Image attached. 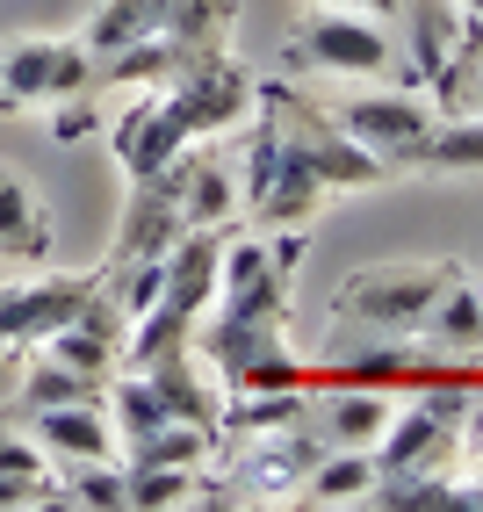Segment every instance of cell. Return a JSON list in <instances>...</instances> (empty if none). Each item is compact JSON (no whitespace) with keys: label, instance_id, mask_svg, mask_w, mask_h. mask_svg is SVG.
Instances as JSON below:
<instances>
[{"label":"cell","instance_id":"cell-30","mask_svg":"<svg viewBox=\"0 0 483 512\" xmlns=\"http://www.w3.org/2000/svg\"><path fill=\"white\" fill-rule=\"evenodd\" d=\"M116 267H123L116 311H123V325H130L137 311H152V303L166 296V253H137V260H116Z\"/></svg>","mask_w":483,"mask_h":512},{"label":"cell","instance_id":"cell-16","mask_svg":"<svg viewBox=\"0 0 483 512\" xmlns=\"http://www.w3.org/2000/svg\"><path fill=\"white\" fill-rule=\"evenodd\" d=\"M0 253L22 260V267L51 260V210L15 166H0Z\"/></svg>","mask_w":483,"mask_h":512},{"label":"cell","instance_id":"cell-15","mask_svg":"<svg viewBox=\"0 0 483 512\" xmlns=\"http://www.w3.org/2000/svg\"><path fill=\"white\" fill-rule=\"evenodd\" d=\"M390 390H361V383H332L325 390V412L310 419L325 433V448H375L383 440V426H390Z\"/></svg>","mask_w":483,"mask_h":512},{"label":"cell","instance_id":"cell-5","mask_svg":"<svg viewBox=\"0 0 483 512\" xmlns=\"http://www.w3.org/2000/svg\"><path fill=\"white\" fill-rule=\"evenodd\" d=\"M289 58L318 65V73H339V80H375V73H390V37L354 15V0H332V8L296 22Z\"/></svg>","mask_w":483,"mask_h":512},{"label":"cell","instance_id":"cell-21","mask_svg":"<svg viewBox=\"0 0 483 512\" xmlns=\"http://www.w3.org/2000/svg\"><path fill=\"white\" fill-rule=\"evenodd\" d=\"M174 354H195V318L174 311V303H152V311H137L123 325V361L130 368H159Z\"/></svg>","mask_w":483,"mask_h":512},{"label":"cell","instance_id":"cell-22","mask_svg":"<svg viewBox=\"0 0 483 512\" xmlns=\"http://www.w3.org/2000/svg\"><path fill=\"white\" fill-rule=\"evenodd\" d=\"M375 491V448H325L303 476V505H354Z\"/></svg>","mask_w":483,"mask_h":512},{"label":"cell","instance_id":"cell-18","mask_svg":"<svg viewBox=\"0 0 483 512\" xmlns=\"http://www.w3.org/2000/svg\"><path fill=\"white\" fill-rule=\"evenodd\" d=\"M419 339L433 354H483V296L469 289V275L455 267V275H447V289H440V303L426 311V325H419Z\"/></svg>","mask_w":483,"mask_h":512},{"label":"cell","instance_id":"cell-32","mask_svg":"<svg viewBox=\"0 0 483 512\" xmlns=\"http://www.w3.org/2000/svg\"><path fill=\"white\" fill-rule=\"evenodd\" d=\"M87 130H94V101H87V94L51 101V138H58V145H80Z\"/></svg>","mask_w":483,"mask_h":512},{"label":"cell","instance_id":"cell-29","mask_svg":"<svg viewBox=\"0 0 483 512\" xmlns=\"http://www.w3.org/2000/svg\"><path fill=\"white\" fill-rule=\"evenodd\" d=\"M123 498H130L137 512H159V505H188V498H195V469L123 462Z\"/></svg>","mask_w":483,"mask_h":512},{"label":"cell","instance_id":"cell-13","mask_svg":"<svg viewBox=\"0 0 483 512\" xmlns=\"http://www.w3.org/2000/svg\"><path fill=\"white\" fill-rule=\"evenodd\" d=\"M174 188H181V217H188V231H224L231 210H238V181H231V166L210 159V152H195V145L174 159Z\"/></svg>","mask_w":483,"mask_h":512},{"label":"cell","instance_id":"cell-14","mask_svg":"<svg viewBox=\"0 0 483 512\" xmlns=\"http://www.w3.org/2000/svg\"><path fill=\"white\" fill-rule=\"evenodd\" d=\"M447 448H455V426H440L433 412H419V404H397L383 440H375V476H390V469H440Z\"/></svg>","mask_w":483,"mask_h":512},{"label":"cell","instance_id":"cell-24","mask_svg":"<svg viewBox=\"0 0 483 512\" xmlns=\"http://www.w3.org/2000/svg\"><path fill=\"white\" fill-rule=\"evenodd\" d=\"M159 29H166V0H101L80 44H87L94 58H109V51L137 44V37H159Z\"/></svg>","mask_w":483,"mask_h":512},{"label":"cell","instance_id":"cell-27","mask_svg":"<svg viewBox=\"0 0 483 512\" xmlns=\"http://www.w3.org/2000/svg\"><path fill=\"white\" fill-rule=\"evenodd\" d=\"M310 419V390H238L224 404V426L238 433H274V426H303Z\"/></svg>","mask_w":483,"mask_h":512},{"label":"cell","instance_id":"cell-28","mask_svg":"<svg viewBox=\"0 0 483 512\" xmlns=\"http://www.w3.org/2000/svg\"><path fill=\"white\" fill-rule=\"evenodd\" d=\"M51 505L130 512V498H123V469H116V462H65V484H51Z\"/></svg>","mask_w":483,"mask_h":512},{"label":"cell","instance_id":"cell-11","mask_svg":"<svg viewBox=\"0 0 483 512\" xmlns=\"http://www.w3.org/2000/svg\"><path fill=\"white\" fill-rule=\"evenodd\" d=\"M29 433H37V448L65 469V462H116V426L101 412V397L87 404H51V412H29Z\"/></svg>","mask_w":483,"mask_h":512},{"label":"cell","instance_id":"cell-19","mask_svg":"<svg viewBox=\"0 0 483 512\" xmlns=\"http://www.w3.org/2000/svg\"><path fill=\"white\" fill-rule=\"evenodd\" d=\"M195 58H202L195 44H181V37L159 29V37H137V44L101 58V80H116V87H166V80H181Z\"/></svg>","mask_w":483,"mask_h":512},{"label":"cell","instance_id":"cell-23","mask_svg":"<svg viewBox=\"0 0 483 512\" xmlns=\"http://www.w3.org/2000/svg\"><path fill=\"white\" fill-rule=\"evenodd\" d=\"M145 375H152V390L166 397V412H174V419L224 426V397L202 383V361H195V354H174V361H159V368H145Z\"/></svg>","mask_w":483,"mask_h":512},{"label":"cell","instance_id":"cell-6","mask_svg":"<svg viewBox=\"0 0 483 512\" xmlns=\"http://www.w3.org/2000/svg\"><path fill=\"white\" fill-rule=\"evenodd\" d=\"M94 275H37V282H0V354H37L44 339L87 311Z\"/></svg>","mask_w":483,"mask_h":512},{"label":"cell","instance_id":"cell-33","mask_svg":"<svg viewBox=\"0 0 483 512\" xmlns=\"http://www.w3.org/2000/svg\"><path fill=\"white\" fill-rule=\"evenodd\" d=\"M361 8H368V15H397V8H404V0H361Z\"/></svg>","mask_w":483,"mask_h":512},{"label":"cell","instance_id":"cell-25","mask_svg":"<svg viewBox=\"0 0 483 512\" xmlns=\"http://www.w3.org/2000/svg\"><path fill=\"white\" fill-rule=\"evenodd\" d=\"M87 397H101L94 375L65 368L58 354H44V347H37V361H29L22 390H15V412H51V404H87Z\"/></svg>","mask_w":483,"mask_h":512},{"label":"cell","instance_id":"cell-7","mask_svg":"<svg viewBox=\"0 0 483 512\" xmlns=\"http://www.w3.org/2000/svg\"><path fill=\"white\" fill-rule=\"evenodd\" d=\"M440 116L426 109V94L419 87H390V94H361V101H347L339 109V130H347L354 145H368L383 166H404V152L426 138Z\"/></svg>","mask_w":483,"mask_h":512},{"label":"cell","instance_id":"cell-10","mask_svg":"<svg viewBox=\"0 0 483 512\" xmlns=\"http://www.w3.org/2000/svg\"><path fill=\"white\" fill-rule=\"evenodd\" d=\"M181 101H188V116H195V130H224V123H238L260 101V87L246 80V65H231L224 51H202L181 80H166Z\"/></svg>","mask_w":483,"mask_h":512},{"label":"cell","instance_id":"cell-9","mask_svg":"<svg viewBox=\"0 0 483 512\" xmlns=\"http://www.w3.org/2000/svg\"><path fill=\"white\" fill-rule=\"evenodd\" d=\"M253 448L231 462V476H246V491H260V498H274V491H303V476H310V462L325 455V433L318 426H274V433H246Z\"/></svg>","mask_w":483,"mask_h":512},{"label":"cell","instance_id":"cell-31","mask_svg":"<svg viewBox=\"0 0 483 512\" xmlns=\"http://www.w3.org/2000/svg\"><path fill=\"white\" fill-rule=\"evenodd\" d=\"M51 476L58 469H0V512L8 505H51Z\"/></svg>","mask_w":483,"mask_h":512},{"label":"cell","instance_id":"cell-8","mask_svg":"<svg viewBox=\"0 0 483 512\" xmlns=\"http://www.w3.org/2000/svg\"><path fill=\"white\" fill-rule=\"evenodd\" d=\"M181 231H188V217H181L174 166H159V174H145V181H130V188H123V217H116V260L166 253Z\"/></svg>","mask_w":483,"mask_h":512},{"label":"cell","instance_id":"cell-4","mask_svg":"<svg viewBox=\"0 0 483 512\" xmlns=\"http://www.w3.org/2000/svg\"><path fill=\"white\" fill-rule=\"evenodd\" d=\"M296 260H303L296 231H282L274 246H267V238H224V275H217V303H210V311H224V318H282Z\"/></svg>","mask_w":483,"mask_h":512},{"label":"cell","instance_id":"cell-34","mask_svg":"<svg viewBox=\"0 0 483 512\" xmlns=\"http://www.w3.org/2000/svg\"><path fill=\"white\" fill-rule=\"evenodd\" d=\"M455 8H462L469 22H483V0H455Z\"/></svg>","mask_w":483,"mask_h":512},{"label":"cell","instance_id":"cell-12","mask_svg":"<svg viewBox=\"0 0 483 512\" xmlns=\"http://www.w3.org/2000/svg\"><path fill=\"white\" fill-rule=\"evenodd\" d=\"M217 275H224V231H181L174 246H166V296L159 303L202 318L217 303Z\"/></svg>","mask_w":483,"mask_h":512},{"label":"cell","instance_id":"cell-17","mask_svg":"<svg viewBox=\"0 0 483 512\" xmlns=\"http://www.w3.org/2000/svg\"><path fill=\"white\" fill-rule=\"evenodd\" d=\"M404 22H411V73L419 80H440L447 65L462 58V44H469V15L455 8V0H404Z\"/></svg>","mask_w":483,"mask_h":512},{"label":"cell","instance_id":"cell-1","mask_svg":"<svg viewBox=\"0 0 483 512\" xmlns=\"http://www.w3.org/2000/svg\"><path fill=\"white\" fill-rule=\"evenodd\" d=\"M455 267H426V260H397V267H361V275L339 289V318L375 325V332H411L419 339L426 311L440 303Z\"/></svg>","mask_w":483,"mask_h":512},{"label":"cell","instance_id":"cell-20","mask_svg":"<svg viewBox=\"0 0 483 512\" xmlns=\"http://www.w3.org/2000/svg\"><path fill=\"white\" fill-rule=\"evenodd\" d=\"M404 166H419V174H483V116H440L404 152Z\"/></svg>","mask_w":483,"mask_h":512},{"label":"cell","instance_id":"cell-26","mask_svg":"<svg viewBox=\"0 0 483 512\" xmlns=\"http://www.w3.org/2000/svg\"><path fill=\"white\" fill-rule=\"evenodd\" d=\"M368 505H383V512H455V484L440 469H390V476H375Z\"/></svg>","mask_w":483,"mask_h":512},{"label":"cell","instance_id":"cell-3","mask_svg":"<svg viewBox=\"0 0 483 512\" xmlns=\"http://www.w3.org/2000/svg\"><path fill=\"white\" fill-rule=\"evenodd\" d=\"M195 138H202V130H195L188 101H181L174 87H145V94H137L130 109L109 123V152H116V166H123V181H145V174H159V166H174Z\"/></svg>","mask_w":483,"mask_h":512},{"label":"cell","instance_id":"cell-2","mask_svg":"<svg viewBox=\"0 0 483 512\" xmlns=\"http://www.w3.org/2000/svg\"><path fill=\"white\" fill-rule=\"evenodd\" d=\"M87 73H94L87 44L22 37V44L0 51V116H29V109H51L65 94H87Z\"/></svg>","mask_w":483,"mask_h":512}]
</instances>
